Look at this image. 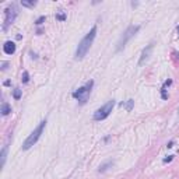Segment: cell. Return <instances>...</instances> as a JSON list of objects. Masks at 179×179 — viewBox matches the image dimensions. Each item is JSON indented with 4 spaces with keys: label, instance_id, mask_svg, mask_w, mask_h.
Segmentation results:
<instances>
[{
    "label": "cell",
    "instance_id": "cell-16",
    "mask_svg": "<svg viewBox=\"0 0 179 179\" xmlns=\"http://www.w3.org/2000/svg\"><path fill=\"white\" fill-rule=\"evenodd\" d=\"M56 18H58L59 21H64V20H66V14H64V13H58V14H56Z\"/></svg>",
    "mask_w": 179,
    "mask_h": 179
},
{
    "label": "cell",
    "instance_id": "cell-4",
    "mask_svg": "<svg viewBox=\"0 0 179 179\" xmlns=\"http://www.w3.org/2000/svg\"><path fill=\"white\" fill-rule=\"evenodd\" d=\"M140 30V27L139 25H130L129 28H127L126 31L123 32V35L121 37V39H119V42H118V46H116V51L119 52V51H122L123 48L126 46V43L132 39L134 35L137 34V31Z\"/></svg>",
    "mask_w": 179,
    "mask_h": 179
},
{
    "label": "cell",
    "instance_id": "cell-13",
    "mask_svg": "<svg viewBox=\"0 0 179 179\" xmlns=\"http://www.w3.org/2000/svg\"><path fill=\"white\" fill-rule=\"evenodd\" d=\"M0 157H1V168L4 167L6 164V157H7V146H4V147L1 148V154H0Z\"/></svg>",
    "mask_w": 179,
    "mask_h": 179
},
{
    "label": "cell",
    "instance_id": "cell-18",
    "mask_svg": "<svg viewBox=\"0 0 179 179\" xmlns=\"http://www.w3.org/2000/svg\"><path fill=\"white\" fill-rule=\"evenodd\" d=\"M45 20H46V17H39V18H38V20H37V24H38V25H41V24H42V22L43 21H45Z\"/></svg>",
    "mask_w": 179,
    "mask_h": 179
},
{
    "label": "cell",
    "instance_id": "cell-14",
    "mask_svg": "<svg viewBox=\"0 0 179 179\" xmlns=\"http://www.w3.org/2000/svg\"><path fill=\"white\" fill-rule=\"evenodd\" d=\"M13 97H14L16 100H20V98H21V90L14 88V91H13Z\"/></svg>",
    "mask_w": 179,
    "mask_h": 179
},
{
    "label": "cell",
    "instance_id": "cell-9",
    "mask_svg": "<svg viewBox=\"0 0 179 179\" xmlns=\"http://www.w3.org/2000/svg\"><path fill=\"white\" fill-rule=\"evenodd\" d=\"M171 84H172V80H167V81L164 83L162 88H161V97H162V100H167V98H168V95H167V87Z\"/></svg>",
    "mask_w": 179,
    "mask_h": 179
},
{
    "label": "cell",
    "instance_id": "cell-2",
    "mask_svg": "<svg viewBox=\"0 0 179 179\" xmlns=\"http://www.w3.org/2000/svg\"><path fill=\"white\" fill-rule=\"evenodd\" d=\"M45 126H46V121H42L37 127H35V130H34L30 136L27 137V140L24 141V144H22V150H30V148H31L32 146L38 141V140H39L41 134H42L43 130H45Z\"/></svg>",
    "mask_w": 179,
    "mask_h": 179
},
{
    "label": "cell",
    "instance_id": "cell-19",
    "mask_svg": "<svg viewBox=\"0 0 179 179\" xmlns=\"http://www.w3.org/2000/svg\"><path fill=\"white\" fill-rule=\"evenodd\" d=\"M172 157H174V155H169L168 158H165V160H164V162H169V161H172Z\"/></svg>",
    "mask_w": 179,
    "mask_h": 179
},
{
    "label": "cell",
    "instance_id": "cell-6",
    "mask_svg": "<svg viewBox=\"0 0 179 179\" xmlns=\"http://www.w3.org/2000/svg\"><path fill=\"white\" fill-rule=\"evenodd\" d=\"M17 16H18V9H17V6L13 3V4H10L4 10V24H3V30H4V31L14 22Z\"/></svg>",
    "mask_w": 179,
    "mask_h": 179
},
{
    "label": "cell",
    "instance_id": "cell-17",
    "mask_svg": "<svg viewBox=\"0 0 179 179\" xmlns=\"http://www.w3.org/2000/svg\"><path fill=\"white\" fill-rule=\"evenodd\" d=\"M28 80H30V76H28L27 71H24V74H22V83H28Z\"/></svg>",
    "mask_w": 179,
    "mask_h": 179
},
{
    "label": "cell",
    "instance_id": "cell-21",
    "mask_svg": "<svg viewBox=\"0 0 179 179\" xmlns=\"http://www.w3.org/2000/svg\"><path fill=\"white\" fill-rule=\"evenodd\" d=\"M178 35H179V27H178Z\"/></svg>",
    "mask_w": 179,
    "mask_h": 179
},
{
    "label": "cell",
    "instance_id": "cell-3",
    "mask_svg": "<svg viewBox=\"0 0 179 179\" xmlns=\"http://www.w3.org/2000/svg\"><path fill=\"white\" fill-rule=\"evenodd\" d=\"M92 85H94V81H92V80H90L88 83H85L83 87H80L79 90H76V91H74V92H73V98H76L80 104H85L87 100H88L90 94H91Z\"/></svg>",
    "mask_w": 179,
    "mask_h": 179
},
{
    "label": "cell",
    "instance_id": "cell-1",
    "mask_svg": "<svg viewBox=\"0 0 179 179\" xmlns=\"http://www.w3.org/2000/svg\"><path fill=\"white\" fill-rule=\"evenodd\" d=\"M95 35H97V27H92V28L90 30L88 34L80 41L79 46L76 49V59H83L85 55H87V52L90 51V48H91L92 42H94Z\"/></svg>",
    "mask_w": 179,
    "mask_h": 179
},
{
    "label": "cell",
    "instance_id": "cell-8",
    "mask_svg": "<svg viewBox=\"0 0 179 179\" xmlns=\"http://www.w3.org/2000/svg\"><path fill=\"white\" fill-rule=\"evenodd\" d=\"M3 52L6 55H13V53L16 52V43L11 42V41H7V42L3 45Z\"/></svg>",
    "mask_w": 179,
    "mask_h": 179
},
{
    "label": "cell",
    "instance_id": "cell-7",
    "mask_svg": "<svg viewBox=\"0 0 179 179\" xmlns=\"http://www.w3.org/2000/svg\"><path fill=\"white\" fill-rule=\"evenodd\" d=\"M153 48H154V45L153 43H150V45H147V46L143 49L140 60H139V66H141V64H144L146 62H147V59L150 58V53H151V51H153Z\"/></svg>",
    "mask_w": 179,
    "mask_h": 179
},
{
    "label": "cell",
    "instance_id": "cell-15",
    "mask_svg": "<svg viewBox=\"0 0 179 179\" xmlns=\"http://www.w3.org/2000/svg\"><path fill=\"white\" fill-rule=\"evenodd\" d=\"M21 4L24 6V7H34L37 3H35V1H22Z\"/></svg>",
    "mask_w": 179,
    "mask_h": 179
},
{
    "label": "cell",
    "instance_id": "cell-10",
    "mask_svg": "<svg viewBox=\"0 0 179 179\" xmlns=\"http://www.w3.org/2000/svg\"><path fill=\"white\" fill-rule=\"evenodd\" d=\"M0 112H1V115H9V113H10L11 112V106L9 105V104H7V102H3V104H1V109H0Z\"/></svg>",
    "mask_w": 179,
    "mask_h": 179
},
{
    "label": "cell",
    "instance_id": "cell-11",
    "mask_svg": "<svg viewBox=\"0 0 179 179\" xmlns=\"http://www.w3.org/2000/svg\"><path fill=\"white\" fill-rule=\"evenodd\" d=\"M112 165H113V161H106L105 164L100 165V168H98V172H105V171H108V169L111 168Z\"/></svg>",
    "mask_w": 179,
    "mask_h": 179
},
{
    "label": "cell",
    "instance_id": "cell-5",
    "mask_svg": "<svg viewBox=\"0 0 179 179\" xmlns=\"http://www.w3.org/2000/svg\"><path fill=\"white\" fill-rule=\"evenodd\" d=\"M113 106H115V101H108L105 105H102L100 109H97L94 112V121H104L106 119L108 116L111 115L112 109H113Z\"/></svg>",
    "mask_w": 179,
    "mask_h": 179
},
{
    "label": "cell",
    "instance_id": "cell-20",
    "mask_svg": "<svg viewBox=\"0 0 179 179\" xmlns=\"http://www.w3.org/2000/svg\"><path fill=\"white\" fill-rule=\"evenodd\" d=\"M6 69H7V63L4 62V63L1 64V70H6Z\"/></svg>",
    "mask_w": 179,
    "mask_h": 179
},
{
    "label": "cell",
    "instance_id": "cell-12",
    "mask_svg": "<svg viewBox=\"0 0 179 179\" xmlns=\"http://www.w3.org/2000/svg\"><path fill=\"white\" fill-rule=\"evenodd\" d=\"M133 104H134V101H133V100H127L126 102H122L121 106H123L127 112H130L133 109Z\"/></svg>",
    "mask_w": 179,
    "mask_h": 179
}]
</instances>
